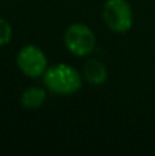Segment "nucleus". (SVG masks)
<instances>
[{
    "label": "nucleus",
    "instance_id": "obj_1",
    "mask_svg": "<svg viewBox=\"0 0 155 156\" xmlns=\"http://www.w3.org/2000/svg\"><path fill=\"white\" fill-rule=\"evenodd\" d=\"M82 76L67 63H58L48 66L43 76L44 88L48 92L59 96H70L81 89Z\"/></svg>",
    "mask_w": 155,
    "mask_h": 156
},
{
    "label": "nucleus",
    "instance_id": "obj_2",
    "mask_svg": "<svg viewBox=\"0 0 155 156\" xmlns=\"http://www.w3.org/2000/svg\"><path fill=\"white\" fill-rule=\"evenodd\" d=\"M66 48L76 56H88L96 47V36L88 25L76 22L69 25L63 36Z\"/></svg>",
    "mask_w": 155,
    "mask_h": 156
},
{
    "label": "nucleus",
    "instance_id": "obj_3",
    "mask_svg": "<svg viewBox=\"0 0 155 156\" xmlns=\"http://www.w3.org/2000/svg\"><path fill=\"white\" fill-rule=\"evenodd\" d=\"M102 16L110 30L126 33L133 26V11L128 0H106Z\"/></svg>",
    "mask_w": 155,
    "mask_h": 156
},
{
    "label": "nucleus",
    "instance_id": "obj_4",
    "mask_svg": "<svg viewBox=\"0 0 155 156\" xmlns=\"http://www.w3.org/2000/svg\"><path fill=\"white\" fill-rule=\"evenodd\" d=\"M16 67L23 76L29 78H40L48 69V59L40 47L27 44L16 54Z\"/></svg>",
    "mask_w": 155,
    "mask_h": 156
},
{
    "label": "nucleus",
    "instance_id": "obj_5",
    "mask_svg": "<svg viewBox=\"0 0 155 156\" xmlns=\"http://www.w3.org/2000/svg\"><path fill=\"white\" fill-rule=\"evenodd\" d=\"M109 71L102 60L91 58L85 62L84 70H82V78L91 83V85H102L107 81Z\"/></svg>",
    "mask_w": 155,
    "mask_h": 156
},
{
    "label": "nucleus",
    "instance_id": "obj_6",
    "mask_svg": "<svg viewBox=\"0 0 155 156\" xmlns=\"http://www.w3.org/2000/svg\"><path fill=\"white\" fill-rule=\"evenodd\" d=\"M47 89L40 86H29L21 94V105L26 110L40 108L45 103Z\"/></svg>",
    "mask_w": 155,
    "mask_h": 156
},
{
    "label": "nucleus",
    "instance_id": "obj_7",
    "mask_svg": "<svg viewBox=\"0 0 155 156\" xmlns=\"http://www.w3.org/2000/svg\"><path fill=\"white\" fill-rule=\"evenodd\" d=\"M13 38V27L10 22L4 18H0V47L7 45Z\"/></svg>",
    "mask_w": 155,
    "mask_h": 156
}]
</instances>
